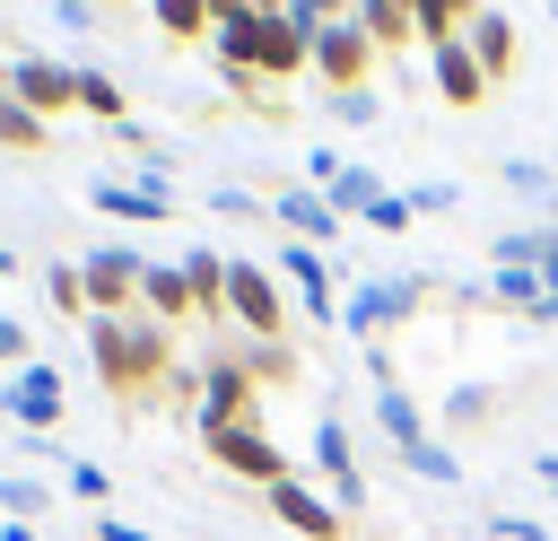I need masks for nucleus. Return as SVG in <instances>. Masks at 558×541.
<instances>
[{
  "instance_id": "42",
  "label": "nucleus",
  "mask_w": 558,
  "mask_h": 541,
  "mask_svg": "<svg viewBox=\"0 0 558 541\" xmlns=\"http://www.w3.org/2000/svg\"><path fill=\"white\" fill-rule=\"evenodd\" d=\"M532 471H541V480H549V497H558V454H541V462H532Z\"/></svg>"
},
{
  "instance_id": "3",
  "label": "nucleus",
  "mask_w": 558,
  "mask_h": 541,
  "mask_svg": "<svg viewBox=\"0 0 558 541\" xmlns=\"http://www.w3.org/2000/svg\"><path fill=\"white\" fill-rule=\"evenodd\" d=\"M227 314L244 323V340H279L288 332V288L270 262H227Z\"/></svg>"
},
{
  "instance_id": "22",
  "label": "nucleus",
  "mask_w": 558,
  "mask_h": 541,
  "mask_svg": "<svg viewBox=\"0 0 558 541\" xmlns=\"http://www.w3.org/2000/svg\"><path fill=\"white\" fill-rule=\"evenodd\" d=\"M183 279H192V305H201V314H218V305H227V253L192 244V253H183Z\"/></svg>"
},
{
  "instance_id": "38",
  "label": "nucleus",
  "mask_w": 558,
  "mask_h": 541,
  "mask_svg": "<svg viewBox=\"0 0 558 541\" xmlns=\"http://www.w3.org/2000/svg\"><path fill=\"white\" fill-rule=\"evenodd\" d=\"M488 532H497V541H549L532 515H488Z\"/></svg>"
},
{
  "instance_id": "37",
  "label": "nucleus",
  "mask_w": 558,
  "mask_h": 541,
  "mask_svg": "<svg viewBox=\"0 0 558 541\" xmlns=\"http://www.w3.org/2000/svg\"><path fill=\"white\" fill-rule=\"evenodd\" d=\"M331 113H340V122H366V113H375V87H340Z\"/></svg>"
},
{
  "instance_id": "27",
  "label": "nucleus",
  "mask_w": 558,
  "mask_h": 541,
  "mask_svg": "<svg viewBox=\"0 0 558 541\" xmlns=\"http://www.w3.org/2000/svg\"><path fill=\"white\" fill-rule=\"evenodd\" d=\"M44 297H52L61 314H87V279H78V262H52V270H44Z\"/></svg>"
},
{
  "instance_id": "2",
  "label": "nucleus",
  "mask_w": 558,
  "mask_h": 541,
  "mask_svg": "<svg viewBox=\"0 0 558 541\" xmlns=\"http://www.w3.org/2000/svg\"><path fill=\"white\" fill-rule=\"evenodd\" d=\"M201 436H227V428H262V384L244 375V358H209L201 366Z\"/></svg>"
},
{
  "instance_id": "12",
  "label": "nucleus",
  "mask_w": 558,
  "mask_h": 541,
  "mask_svg": "<svg viewBox=\"0 0 558 541\" xmlns=\"http://www.w3.org/2000/svg\"><path fill=\"white\" fill-rule=\"evenodd\" d=\"M270 218L288 227V244H314V253H331V244H340V209H331V192H314V183L279 192V201H270Z\"/></svg>"
},
{
  "instance_id": "41",
  "label": "nucleus",
  "mask_w": 558,
  "mask_h": 541,
  "mask_svg": "<svg viewBox=\"0 0 558 541\" xmlns=\"http://www.w3.org/2000/svg\"><path fill=\"white\" fill-rule=\"evenodd\" d=\"M209 17H253V0H209Z\"/></svg>"
},
{
  "instance_id": "14",
  "label": "nucleus",
  "mask_w": 558,
  "mask_h": 541,
  "mask_svg": "<svg viewBox=\"0 0 558 541\" xmlns=\"http://www.w3.org/2000/svg\"><path fill=\"white\" fill-rule=\"evenodd\" d=\"M209 454H218L235 480H253V489H279V480H288V454H279L262 428H227V436H209Z\"/></svg>"
},
{
  "instance_id": "1",
  "label": "nucleus",
  "mask_w": 558,
  "mask_h": 541,
  "mask_svg": "<svg viewBox=\"0 0 558 541\" xmlns=\"http://www.w3.org/2000/svg\"><path fill=\"white\" fill-rule=\"evenodd\" d=\"M87 349H96V375L122 393V401H148L157 384H174V332L157 314H87Z\"/></svg>"
},
{
  "instance_id": "16",
  "label": "nucleus",
  "mask_w": 558,
  "mask_h": 541,
  "mask_svg": "<svg viewBox=\"0 0 558 541\" xmlns=\"http://www.w3.org/2000/svg\"><path fill=\"white\" fill-rule=\"evenodd\" d=\"M87 201H96V218H122V227H157L174 201H157V192H140V183H122V175H96L87 183Z\"/></svg>"
},
{
  "instance_id": "45",
  "label": "nucleus",
  "mask_w": 558,
  "mask_h": 541,
  "mask_svg": "<svg viewBox=\"0 0 558 541\" xmlns=\"http://www.w3.org/2000/svg\"><path fill=\"white\" fill-rule=\"evenodd\" d=\"M0 279H17V253H9V244H0Z\"/></svg>"
},
{
  "instance_id": "11",
  "label": "nucleus",
  "mask_w": 558,
  "mask_h": 541,
  "mask_svg": "<svg viewBox=\"0 0 558 541\" xmlns=\"http://www.w3.org/2000/svg\"><path fill=\"white\" fill-rule=\"evenodd\" d=\"M262 497H270V515H279V524H288L296 541H340V532H349V524H340V506H331L323 489H305L296 471H288L279 489H262Z\"/></svg>"
},
{
  "instance_id": "34",
  "label": "nucleus",
  "mask_w": 558,
  "mask_h": 541,
  "mask_svg": "<svg viewBox=\"0 0 558 541\" xmlns=\"http://www.w3.org/2000/svg\"><path fill=\"white\" fill-rule=\"evenodd\" d=\"M253 375H262V384H279V375H296V358H288L279 340H253Z\"/></svg>"
},
{
  "instance_id": "19",
  "label": "nucleus",
  "mask_w": 558,
  "mask_h": 541,
  "mask_svg": "<svg viewBox=\"0 0 558 541\" xmlns=\"http://www.w3.org/2000/svg\"><path fill=\"white\" fill-rule=\"evenodd\" d=\"M488 262H497V270H541V279H549V270H558V227H506V236L488 244Z\"/></svg>"
},
{
  "instance_id": "23",
  "label": "nucleus",
  "mask_w": 558,
  "mask_h": 541,
  "mask_svg": "<svg viewBox=\"0 0 558 541\" xmlns=\"http://www.w3.org/2000/svg\"><path fill=\"white\" fill-rule=\"evenodd\" d=\"M78 113H96V122L113 131V122H122V79L96 70V61H78Z\"/></svg>"
},
{
  "instance_id": "13",
  "label": "nucleus",
  "mask_w": 558,
  "mask_h": 541,
  "mask_svg": "<svg viewBox=\"0 0 558 541\" xmlns=\"http://www.w3.org/2000/svg\"><path fill=\"white\" fill-rule=\"evenodd\" d=\"M314 462H323V497L340 515H357L366 506V480H357V454H349V428L340 419H314Z\"/></svg>"
},
{
  "instance_id": "17",
  "label": "nucleus",
  "mask_w": 558,
  "mask_h": 541,
  "mask_svg": "<svg viewBox=\"0 0 558 541\" xmlns=\"http://www.w3.org/2000/svg\"><path fill=\"white\" fill-rule=\"evenodd\" d=\"M314 70V44L288 26V9H262V79H296Z\"/></svg>"
},
{
  "instance_id": "9",
  "label": "nucleus",
  "mask_w": 558,
  "mask_h": 541,
  "mask_svg": "<svg viewBox=\"0 0 558 541\" xmlns=\"http://www.w3.org/2000/svg\"><path fill=\"white\" fill-rule=\"evenodd\" d=\"M9 96L35 105V113L52 122V113L78 105V61H44V52H26V61H9Z\"/></svg>"
},
{
  "instance_id": "31",
  "label": "nucleus",
  "mask_w": 558,
  "mask_h": 541,
  "mask_svg": "<svg viewBox=\"0 0 558 541\" xmlns=\"http://www.w3.org/2000/svg\"><path fill=\"white\" fill-rule=\"evenodd\" d=\"M61 489H70V497H87V506H105V497H113L105 462H70V471H61Z\"/></svg>"
},
{
  "instance_id": "7",
  "label": "nucleus",
  "mask_w": 558,
  "mask_h": 541,
  "mask_svg": "<svg viewBox=\"0 0 558 541\" xmlns=\"http://www.w3.org/2000/svg\"><path fill=\"white\" fill-rule=\"evenodd\" d=\"M462 44H471V61H480V79H488V87H506V79L523 70V35H514V17H506V9H488V0L462 17Z\"/></svg>"
},
{
  "instance_id": "28",
  "label": "nucleus",
  "mask_w": 558,
  "mask_h": 541,
  "mask_svg": "<svg viewBox=\"0 0 558 541\" xmlns=\"http://www.w3.org/2000/svg\"><path fill=\"white\" fill-rule=\"evenodd\" d=\"M401 462H410L418 480H462V454H453V445H436V436H427V445H410Z\"/></svg>"
},
{
  "instance_id": "32",
  "label": "nucleus",
  "mask_w": 558,
  "mask_h": 541,
  "mask_svg": "<svg viewBox=\"0 0 558 541\" xmlns=\"http://www.w3.org/2000/svg\"><path fill=\"white\" fill-rule=\"evenodd\" d=\"M0 506H9V524H35L44 515V480H0Z\"/></svg>"
},
{
  "instance_id": "24",
  "label": "nucleus",
  "mask_w": 558,
  "mask_h": 541,
  "mask_svg": "<svg viewBox=\"0 0 558 541\" xmlns=\"http://www.w3.org/2000/svg\"><path fill=\"white\" fill-rule=\"evenodd\" d=\"M0 148H44V113L17 105L9 87H0Z\"/></svg>"
},
{
  "instance_id": "44",
  "label": "nucleus",
  "mask_w": 558,
  "mask_h": 541,
  "mask_svg": "<svg viewBox=\"0 0 558 541\" xmlns=\"http://www.w3.org/2000/svg\"><path fill=\"white\" fill-rule=\"evenodd\" d=\"M0 541H35V524H0Z\"/></svg>"
},
{
  "instance_id": "18",
  "label": "nucleus",
  "mask_w": 558,
  "mask_h": 541,
  "mask_svg": "<svg viewBox=\"0 0 558 541\" xmlns=\"http://www.w3.org/2000/svg\"><path fill=\"white\" fill-rule=\"evenodd\" d=\"M140 314H157L166 332L192 314V279H183V262H148V270H140Z\"/></svg>"
},
{
  "instance_id": "5",
  "label": "nucleus",
  "mask_w": 558,
  "mask_h": 541,
  "mask_svg": "<svg viewBox=\"0 0 558 541\" xmlns=\"http://www.w3.org/2000/svg\"><path fill=\"white\" fill-rule=\"evenodd\" d=\"M140 270H148V253H131V244H96V253H78L87 314H131V305H140Z\"/></svg>"
},
{
  "instance_id": "8",
  "label": "nucleus",
  "mask_w": 558,
  "mask_h": 541,
  "mask_svg": "<svg viewBox=\"0 0 558 541\" xmlns=\"http://www.w3.org/2000/svg\"><path fill=\"white\" fill-rule=\"evenodd\" d=\"M0 410H9L26 436H44V428L61 419V366H52V358H26V366L0 384Z\"/></svg>"
},
{
  "instance_id": "33",
  "label": "nucleus",
  "mask_w": 558,
  "mask_h": 541,
  "mask_svg": "<svg viewBox=\"0 0 558 541\" xmlns=\"http://www.w3.org/2000/svg\"><path fill=\"white\" fill-rule=\"evenodd\" d=\"M26 349H35V332H26L17 314H0V366H9V375L26 366Z\"/></svg>"
},
{
  "instance_id": "29",
  "label": "nucleus",
  "mask_w": 558,
  "mask_h": 541,
  "mask_svg": "<svg viewBox=\"0 0 558 541\" xmlns=\"http://www.w3.org/2000/svg\"><path fill=\"white\" fill-rule=\"evenodd\" d=\"M488 401H497L488 384H453V393H445V428H471V419H488Z\"/></svg>"
},
{
  "instance_id": "40",
  "label": "nucleus",
  "mask_w": 558,
  "mask_h": 541,
  "mask_svg": "<svg viewBox=\"0 0 558 541\" xmlns=\"http://www.w3.org/2000/svg\"><path fill=\"white\" fill-rule=\"evenodd\" d=\"M96 541H148L140 524H122V515H96Z\"/></svg>"
},
{
  "instance_id": "6",
  "label": "nucleus",
  "mask_w": 558,
  "mask_h": 541,
  "mask_svg": "<svg viewBox=\"0 0 558 541\" xmlns=\"http://www.w3.org/2000/svg\"><path fill=\"white\" fill-rule=\"evenodd\" d=\"M418 297H427V288H418L410 270H392V279H366V288L340 305V332H357V340H366V332H392V323H410V314H418Z\"/></svg>"
},
{
  "instance_id": "39",
  "label": "nucleus",
  "mask_w": 558,
  "mask_h": 541,
  "mask_svg": "<svg viewBox=\"0 0 558 541\" xmlns=\"http://www.w3.org/2000/svg\"><path fill=\"white\" fill-rule=\"evenodd\" d=\"M209 209H218V218H253V209H262V201H253V192H235V183H227V192H209Z\"/></svg>"
},
{
  "instance_id": "25",
  "label": "nucleus",
  "mask_w": 558,
  "mask_h": 541,
  "mask_svg": "<svg viewBox=\"0 0 558 541\" xmlns=\"http://www.w3.org/2000/svg\"><path fill=\"white\" fill-rule=\"evenodd\" d=\"M480 0H418V44H445V35H462V17H471Z\"/></svg>"
},
{
  "instance_id": "20",
  "label": "nucleus",
  "mask_w": 558,
  "mask_h": 541,
  "mask_svg": "<svg viewBox=\"0 0 558 541\" xmlns=\"http://www.w3.org/2000/svg\"><path fill=\"white\" fill-rule=\"evenodd\" d=\"M375 428L392 436V454H410V445H427V410L401 393V384H375Z\"/></svg>"
},
{
  "instance_id": "4",
  "label": "nucleus",
  "mask_w": 558,
  "mask_h": 541,
  "mask_svg": "<svg viewBox=\"0 0 558 541\" xmlns=\"http://www.w3.org/2000/svg\"><path fill=\"white\" fill-rule=\"evenodd\" d=\"M384 61V44L357 26V17H331V26H314V79L340 96V87H366V70Z\"/></svg>"
},
{
  "instance_id": "30",
  "label": "nucleus",
  "mask_w": 558,
  "mask_h": 541,
  "mask_svg": "<svg viewBox=\"0 0 558 541\" xmlns=\"http://www.w3.org/2000/svg\"><path fill=\"white\" fill-rule=\"evenodd\" d=\"M349 9H357V0H288V26H296V35L314 44V26H331V17H349Z\"/></svg>"
},
{
  "instance_id": "21",
  "label": "nucleus",
  "mask_w": 558,
  "mask_h": 541,
  "mask_svg": "<svg viewBox=\"0 0 558 541\" xmlns=\"http://www.w3.org/2000/svg\"><path fill=\"white\" fill-rule=\"evenodd\" d=\"M349 17H357V26H366V35H375V44H384V52H392V44H410V35H418V0H357V9H349Z\"/></svg>"
},
{
  "instance_id": "10",
  "label": "nucleus",
  "mask_w": 558,
  "mask_h": 541,
  "mask_svg": "<svg viewBox=\"0 0 558 541\" xmlns=\"http://www.w3.org/2000/svg\"><path fill=\"white\" fill-rule=\"evenodd\" d=\"M270 270H279V288H288V297H296L314 323H340V297H331V253H314V244H288Z\"/></svg>"
},
{
  "instance_id": "15",
  "label": "nucleus",
  "mask_w": 558,
  "mask_h": 541,
  "mask_svg": "<svg viewBox=\"0 0 558 541\" xmlns=\"http://www.w3.org/2000/svg\"><path fill=\"white\" fill-rule=\"evenodd\" d=\"M427 79H436V96H445V105H480V96H488V79H480V61H471V44H462V35L427 44Z\"/></svg>"
},
{
  "instance_id": "35",
  "label": "nucleus",
  "mask_w": 558,
  "mask_h": 541,
  "mask_svg": "<svg viewBox=\"0 0 558 541\" xmlns=\"http://www.w3.org/2000/svg\"><path fill=\"white\" fill-rule=\"evenodd\" d=\"M497 175H506V183H514V192H549V166H532V157H506V166H497Z\"/></svg>"
},
{
  "instance_id": "26",
  "label": "nucleus",
  "mask_w": 558,
  "mask_h": 541,
  "mask_svg": "<svg viewBox=\"0 0 558 541\" xmlns=\"http://www.w3.org/2000/svg\"><path fill=\"white\" fill-rule=\"evenodd\" d=\"M148 9H157V26H166V35H209V26H218V17H209V0H148Z\"/></svg>"
},
{
  "instance_id": "36",
  "label": "nucleus",
  "mask_w": 558,
  "mask_h": 541,
  "mask_svg": "<svg viewBox=\"0 0 558 541\" xmlns=\"http://www.w3.org/2000/svg\"><path fill=\"white\" fill-rule=\"evenodd\" d=\"M453 201H462V183H418V192H410L418 218H436V209H453Z\"/></svg>"
},
{
  "instance_id": "43",
  "label": "nucleus",
  "mask_w": 558,
  "mask_h": 541,
  "mask_svg": "<svg viewBox=\"0 0 558 541\" xmlns=\"http://www.w3.org/2000/svg\"><path fill=\"white\" fill-rule=\"evenodd\" d=\"M532 323H558V288H549V297H541V305H532Z\"/></svg>"
}]
</instances>
